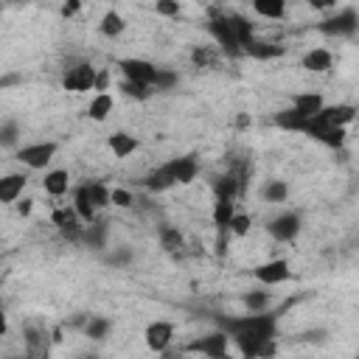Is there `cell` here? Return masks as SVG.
<instances>
[{
	"label": "cell",
	"instance_id": "8fae6325",
	"mask_svg": "<svg viewBox=\"0 0 359 359\" xmlns=\"http://www.w3.org/2000/svg\"><path fill=\"white\" fill-rule=\"evenodd\" d=\"M165 165H168V171H171V177H174V182H177V185H188V182H194V180H196V174H199V163H196V157H194V154L174 157V160H168Z\"/></svg>",
	"mask_w": 359,
	"mask_h": 359
},
{
	"label": "cell",
	"instance_id": "1f68e13d",
	"mask_svg": "<svg viewBox=\"0 0 359 359\" xmlns=\"http://www.w3.org/2000/svg\"><path fill=\"white\" fill-rule=\"evenodd\" d=\"M84 191H87V196H90V202H93L95 210H101V208L109 205V188L104 182H87Z\"/></svg>",
	"mask_w": 359,
	"mask_h": 359
},
{
	"label": "cell",
	"instance_id": "74e56055",
	"mask_svg": "<svg viewBox=\"0 0 359 359\" xmlns=\"http://www.w3.org/2000/svg\"><path fill=\"white\" fill-rule=\"evenodd\" d=\"M135 202V196L126 191V188H112L109 191V205H115V208H129Z\"/></svg>",
	"mask_w": 359,
	"mask_h": 359
},
{
	"label": "cell",
	"instance_id": "4dcf8cb0",
	"mask_svg": "<svg viewBox=\"0 0 359 359\" xmlns=\"http://www.w3.org/2000/svg\"><path fill=\"white\" fill-rule=\"evenodd\" d=\"M118 90H121L123 95L135 98V101H146V98H151V93H154L149 84H140V81H129V79H123V81L118 84Z\"/></svg>",
	"mask_w": 359,
	"mask_h": 359
},
{
	"label": "cell",
	"instance_id": "d4e9b609",
	"mask_svg": "<svg viewBox=\"0 0 359 359\" xmlns=\"http://www.w3.org/2000/svg\"><path fill=\"white\" fill-rule=\"evenodd\" d=\"M233 213H236V202L233 199H216V205H213V224H216V230H227Z\"/></svg>",
	"mask_w": 359,
	"mask_h": 359
},
{
	"label": "cell",
	"instance_id": "9c48e42d",
	"mask_svg": "<svg viewBox=\"0 0 359 359\" xmlns=\"http://www.w3.org/2000/svg\"><path fill=\"white\" fill-rule=\"evenodd\" d=\"M188 351L202 353V356H213V359H219V356H227V351H230V337H227L224 331H213V334H208V337L196 339V342H194Z\"/></svg>",
	"mask_w": 359,
	"mask_h": 359
},
{
	"label": "cell",
	"instance_id": "7bdbcfd3",
	"mask_svg": "<svg viewBox=\"0 0 359 359\" xmlns=\"http://www.w3.org/2000/svg\"><path fill=\"white\" fill-rule=\"evenodd\" d=\"M191 59H194V62H196V65H208V62H210V56H208V53H205V50H202V48H196V50H194V53H191Z\"/></svg>",
	"mask_w": 359,
	"mask_h": 359
},
{
	"label": "cell",
	"instance_id": "ffe728a7",
	"mask_svg": "<svg viewBox=\"0 0 359 359\" xmlns=\"http://www.w3.org/2000/svg\"><path fill=\"white\" fill-rule=\"evenodd\" d=\"M81 241L87 244V247H93V250H104L107 247V227L101 224V222H87V227L81 230Z\"/></svg>",
	"mask_w": 359,
	"mask_h": 359
},
{
	"label": "cell",
	"instance_id": "277c9868",
	"mask_svg": "<svg viewBox=\"0 0 359 359\" xmlns=\"http://www.w3.org/2000/svg\"><path fill=\"white\" fill-rule=\"evenodd\" d=\"M56 143L53 140H39V143H28L17 149V160L28 168H45L53 157H56Z\"/></svg>",
	"mask_w": 359,
	"mask_h": 359
},
{
	"label": "cell",
	"instance_id": "44dd1931",
	"mask_svg": "<svg viewBox=\"0 0 359 359\" xmlns=\"http://www.w3.org/2000/svg\"><path fill=\"white\" fill-rule=\"evenodd\" d=\"M109 112H112V95L109 93H95V98L87 107V118L101 123V121H107Z\"/></svg>",
	"mask_w": 359,
	"mask_h": 359
},
{
	"label": "cell",
	"instance_id": "e575fe53",
	"mask_svg": "<svg viewBox=\"0 0 359 359\" xmlns=\"http://www.w3.org/2000/svg\"><path fill=\"white\" fill-rule=\"evenodd\" d=\"M286 196H289V185L283 182V180H269L266 185H264V199L266 202H286Z\"/></svg>",
	"mask_w": 359,
	"mask_h": 359
},
{
	"label": "cell",
	"instance_id": "ba28073f",
	"mask_svg": "<svg viewBox=\"0 0 359 359\" xmlns=\"http://www.w3.org/2000/svg\"><path fill=\"white\" fill-rule=\"evenodd\" d=\"M208 31H210V36H213V39L222 45V50H227L230 56H238V53H241V45L236 42L233 28H230V22H227V14L213 17V20L208 22Z\"/></svg>",
	"mask_w": 359,
	"mask_h": 359
},
{
	"label": "cell",
	"instance_id": "ac0fdd59",
	"mask_svg": "<svg viewBox=\"0 0 359 359\" xmlns=\"http://www.w3.org/2000/svg\"><path fill=\"white\" fill-rule=\"evenodd\" d=\"M109 149H112V154L118 160H123V157H129L137 149V137L129 135V132H112L109 135Z\"/></svg>",
	"mask_w": 359,
	"mask_h": 359
},
{
	"label": "cell",
	"instance_id": "9a60e30c",
	"mask_svg": "<svg viewBox=\"0 0 359 359\" xmlns=\"http://www.w3.org/2000/svg\"><path fill=\"white\" fill-rule=\"evenodd\" d=\"M292 107H294L303 118H311V115H317V112L325 107V101H323L320 93H297V95L292 98Z\"/></svg>",
	"mask_w": 359,
	"mask_h": 359
},
{
	"label": "cell",
	"instance_id": "f6af8a7d",
	"mask_svg": "<svg viewBox=\"0 0 359 359\" xmlns=\"http://www.w3.org/2000/svg\"><path fill=\"white\" fill-rule=\"evenodd\" d=\"M311 8H317V11H323V8H331L334 6V0H306Z\"/></svg>",
	"mask_w": 359,
	"mask_h": 359
},
{
	"label": "cell",
	"instance_id": "d590c367",
	"mask_svg": "<svg viewBox=\"0 0 359 359\" xmlns=\"http://www.w3.org/2000/svg\"><path fill=\"white\" fill-rule=\"evenodd\" d=\"M244 306L247 311H266L269 309V292H261V289H252L244 294Z\"/></svg>",
	"mask_w": 359,
	"mask_h": 359
},
{
	"label": "cell",
	"instance_id": "e0dca14e",
	"mask_svg": "<svg viewBox=\"0 0 359 359\" xmlns=\"http://www.w3.org/2000/svg\"><path fill=\"white\" fill-rule=\"evenodd\" d=\"M42 188H45V194H50V196H62V194L70 188V174H67L65 168H53V171L45 174Z\"/></svg>",
	"mask_w": 359,
	"mask_h": 359
},
{
	"label": "cell",
	"instance_id": "b9f144b4",
	"mask_svg": "<svg viewBox=\"0 0 359 359\" xmlns=\"http://www.w3.org/2000/svg\"><path fill=\"white\" fill-rule=\"evenodd\" d=\"M79 8H81V0H67V3L62 6V17H73Z\"/></svg>",
	"mask_w": 359,
	"mask_h": 359
},
{
	"label": "cell",
	"instance_id": "8d00e7d4",
	"mask_svg": "<svg viewBox=\"0 0 359 359\" xmlns=\"http://www.w3.org/2000/svg\"><path fill=\"white\" fill-rule=\"evenodd\" d=\"M250 227H252V219H250L247 213H233V219H230V224H227V233H233V236H247Z\"/></svg>",
	"mask_w": 359,
	"mask_h": 359
},
{
	"label": "cell",
	"instance_id": "f35d334b",
	"mask_svg": "<svg viewBox=\"0 0 359 359\" xmlns=\"http://www.w3.org/2000/svg\"><path fill=\"white\" fill-rule=\"evenodd\" d=\"M154 11H157L160 17H177V14H180V3H177V0H157V3H154Z\"/></svg>",
	"mask_w": 359,
	"mask_h": 359
},
{
	"label": "cell",
	"instance_id": "ab89813d",
	"mask_svg": "<svg viewBox=\"0 0 359 359\" xmlns=\"http://www.w3.org/2000/svg\"><path fill=\"white\" fill-rule=\"evenodd\" d=\"M109 264H115V266H126L129 261H132V250H126V247H118L109 258H107Z\"/></svg>",
	"mask_w": 359,
	"mask_h": 359
},
{
	"label": "cell",
	"instance_id": "2e32d148",
	"mask_svg": "<svg viewBox=\"0 0 359 359\" xmlns=\"http://www.w3.org/2000/svg\"><path fill=\"white\" fill-rule=\"evenodd\" d=\"M331 65H334V56L325 48H314L303 56V67L309 73H325V70H331Z\"/></svg>",
	"mask_w": 359,
	"mask_h": 359
},
{
	"label": "cell",
	"instance_id": "f1b7e54d",
	"mask_svg": "<svg viewBox=\"0 0 359 359\" xmlns=\"http://www.w3.org/2000/svg\"><path fill=\"white\" fill-rule=\"evenodd\" d=\"M252 8H255L261 17L280 20V17L286 14V0H252Z\"/></svg>",
	"mask_w": 359,
	"mask_h": 359
},
{
	"label": "cell",
	"instance_id": "83f0119b",
	"mask_svg": "<svg viewBox=\"0 0 359 359\" xmlns=\"http://www.w3.org/2000/svg\"><path fill=\"white\" fill-rule=\"evenodd\" d=\"M213 194H216V199H236V194H238V177L236 174L219 177L213 182Z\"/></svg>",
	"mask_w": 359,
	"mask_h": 359
},
{
	"label": "cell",
	"instance_id": "d6986e66",
	"mask_svg": "<svg viewBox=\"0 0 359 359\" xmlns=\"http://www.w3.org/2000/svg\"><path fill=\"white\" fill-rule=\"evenodd\" d=\"M73 213L79 216V222H93L95 219V208H93V202H90V196H87V191H84V185H79L76 188V194H73Z\"/></svg>",
	"mask_w": 359,
	"mask_h": 359
},
{
	"label": "cell",
	"instance_id": "cb8c5ba5",
	"mask_svg": "<svg viewBox=\"0 0 359 359\" xmlns=\"http://www.w3.org/2000/svg\"><path fill=\"white\" fill-rule=\"evenodd\" d=\"M227 22H230V28H233L236 42L244 48V45L252 39V22H250V20H244L241 14H227Z\"/></svg>",
	"mask_w": 359,
	"mask_h": 359
},
{
	"label": "cell",
	"instance_id": "8992f818",
	"mask_svg": "<svg viewBox=\"0 0 359 359\" xmlns=\"http://www.w3.org/2000/svg\"><path fill=\"white\" fill-rule=\"evenodd\" d=\"M143 339H146L149 351H154V353H165L168 345H171V339H174V325H171L168 320H154V323L146 325Z\"/></svg>",
	"mask_w": 359,
	"mask_h": 359
},
{
	"label": "cell",
	"instance_id": "d6a6232c",
	"mask_svg": "<svg viewBox=\"0 0 359 359\" xmlns=\"http://www.w3.org/2000/svg\"><path fill=\"white\" fill-rule=\"evenodd\" d=\"M177 84H180V76H177L174 70L157 67V76H154V81H151V87H154L157 93H168V90H174Z\"/></svg>",
	"mask_w": 359,
	"mask_h": 359
},
{
	"label": "cell",
	"instance_id": "60d3db41",
	"mask_svg": "<svg viewBox=\"0 0 359 359\" xmlns=\"http://www.w3.org/2000/svg\"><path fill=\"white\" fill-rule=\"evenodd\" d=\"M107 87H109V73H107V70H98V73H95V84H93V90L107 93Z\"/></svg>",
	"mask_w": 359,
	"mask_h": 359
},
{
	"label": "cell",
	"instance_id": "bcb514c9",
	"mask_svg": "<svg viewBox=\"0 0 359 359\" xmlns=\"http://www.w3.org/2000/svg\"><path fill=\"white\" fill-rule=\"evenodd\" d=\"M8 331V323H6V314H3V309H0V337Z\"/></svg>",
	"mask_w": 359,
	"mask_h": 359
},
{
	"label": "cell",
	"instance_id": "f546056e",
	"mask_svg": "<svg viewBox=\"0 0 359 359\" xmlns=\"http://www.w3.org/2000/svg\"><path fill=\"white\" fill-rule=\"evenodd\" d=\"M20 123L17 121H3L0 123V149H17L20 143Z\"/></svg>",
	"mask_w": 359,
	"mask_h": 359
},
{
	"label": "cell",
	"instance_id": "5b68a950",
	"mask_svg": "<svg viewBox=\"0 0 359 359\" xmlns=\"http://www.w3.org/2000/svg\"><path fill=\"white\" fill-rule=\"evenodd\" d=\"M300 230H303V219H300V213H294V210H286V213L275 216V219L266 224V233H269L275 241H280V244L294 241V238L300 236Z\"/></svg>",
	"mask_w": 359,
	"mask_h": 359
},
{
	"label": "cell",
	"instance_id": "ee69618b",
	"mask_svg": "<svg viewBox=\"0 0 359 359\" xmlns=\"http://www.w3.org/2000/svg\"><path fill=\"white\" fill-rule=\"evenodd\" d=\"M31 208H34V202H31V199L17 202V213H20V216H28V213H31Z\"/></svg>",
	"mask_w": 359,
	"mask_h": 359
},
{
	"label": "cell",
	"instance_id": "4316f807",
	"mask_svg": "<svg viewBox=\"0 0 359 359\" xmlns=\"http://www.w3.org/2000/svg\"><path fill=\"white\" fill-rule=\"evenodd\" d=\"M109 328H112V320H109V317H101V314H93V317H87V323H84V334H87L90 339H104V337L109 334Z\"/></svg>",
	"mask_w": 359,
	"mask_h": 359
},
{
	"label": "cell",
	"instance_id": "7402d4cb",
	"mask_svg": "<svg viewBox=\"0 0 359 359\" xmlns=\"http://www.w3.org/2000/svg\"><path fill=\"white\" fill-rule=\"evenodd\" d=\"M306 121H309V118H303V115H300L294 107H289V109H280V112L275 115V123H278L280 129H286V132H303Z\"/></svg>",
	"mask_w": 359,
	"mask_h": 359
},
{
	"label": "cell",
	"instance_id": "603a6c76",
	"mask_svg": "<svg viewBox=\"0 0 359 359\" xmlns=\"http://www.w3.org/2000/svg\"><path fill=\"white\" fill-rule=\"evenodd\" d=\"M171 185H177V182H174V177H171V171H168L165 163H163L160 168H154V171L146 177V188H149V191H157V194H160V191H168Z\"/></svg>",
	"mask_w": 359,
	"mask_h": 359
},
{
	"label": "cell",
	"instance_id": "836d02e7",
	"mask_svg": "<svg viewBox=\"0 0 359 359\" xmlns=\"http://www.w3.org/2000/svg\"><path fill=\"white\" fill-rule=\"evenodd\" d=\"M182 244H185V238H182V233L177 227H160V247L165 252H177Z\"/></svg>",
	"mask_w": 359,
	"mask_h": 359
},
{
	"label": "cell",
	"instance_id": "30bf717a",
	"mask_svg": "<svg viewBox=\"0 0 359 359\" xmlns=\"http://www.w3.org/2000/svg\"><path fill=\"white\" fill-rule=\"evenodd\" d=\"M292 269H289V261L286 258H272L261 266H255V278L264 283V286H275V283H283L289 280Z\"/></svg>",
	"mask_w": 359,
	"mask_h": 359
},
{
	"label": "cell",
	"instance_id": "7a4b0ae2",
	"mask_svg": "<svg viewBox=\"0 0 359 359\" xmlns=\"http://www.w3.org/2000/svg\"><path fill=\"white\" fill-rule=\"evenodd\" d=\"M95 73H98L95 65H90V62H73L62 73V87L67 93H87L95 84Z\"/></svg>",
	"mask_w": 359,
	"mask_h": 359
},
{
	"label": "cell",
	"instance_id": "7c38bea8",
	"mask_svg": "<svg viewBox=\"0 0 359 359\" xmlns=\"http://www.w3.org/2000/svg\"><path fill=\"white\" fill-rule=\"evenodd\" d=\"M317 118L325 126H348L356 118V107L353 104H334V107H323L317 112Z\"/></svg>",
	"mask_w": 359,
	"mask_h": 359
},
{
	"label": "cell",
	"instance_id": "52a82bcc",
	"mask_svg": "<svg viewBox=\"0 0 359 359\" xmlns=\"http://www.w3.org/2000/svg\"><path fill=\"white\" fill-rule=\"evenodd\" d=\"M118 67H121L123 79L140 81V84H149V87H151V81H154V76H157V65H151L149 59H121ZM151 90H154V87H151Z\"/></svg>",
	"mask_w": 359,
	"mask_h": 359
},
{
	"label": "cell",
	"instance_id": "6da1fadb",
	"mask_svg": "<svg viewBox=\"0 0 359 359\" xmlns=\"http://www.w3.org/2000/svg\"><path fill=\"white\" fill-rule=\"evenodd\" d=\"M222 331L236 342V348L244 356H269L275 353V331H278V320L275 314H264V311H250L244 317H224L219 320Z\"/></svg>",
	"mask_w": 359,
	"mask_h": 359
},
{
	"label": "cell",
	"instance_id": "7dc6e473",
	"mask_svg": "<svg viewBox=\"0 0 359 359\" xmlns=\"http://www.w3.org/2000/svg\"><path fill=\"white\" fill-rule=\"evenodd\" d=\"M0 309H3V297H0Z\"/></svg>",
	"mask_w": 359,
	"mask_h": 359
},
{
	"label": "cell",
	"instance_id": "3957f363",
	"mask_svg": "<svg viewBox=\"0 0 359 359\" xmlns=\"http://www.w3.org/2000/svg\"><path fill=\"white\" fill-rule=\"evenodd\" d=\"M317 28H320L323 34H328V36H353L356 28H359V14H356L353 6H345V8H339L334 17L323 20Z\"/></svg>",
	"mask_w": 359,
	"mask_h": 359
},
{
	"label": "cell",
	"instance_id": "484cf974",
	"mask_svg": "<svg viewBox=\"0 0 359 359\" xmlns=\"http://www.w3.org/2000/svg\"><path fill=\"white\" fill-rule=\"evenodd\" d=\"M98 28H101L104 36H121V34L126 31V20H123L118 11H107V14L101 17Z\"/></svg>",
	"mask_w": 359,
	"mask_h": 359
},
{
	"label": "cell",
	"instance_id": "5bb4252c",
	"mask_svg": "<svg viewBox=\"0 0 359 359\" xmlns=\"http://www.w3.org/2000/svg\"><path fill=\"white\" fill-rule=\"evenodd\" d=\"M283 45H275V42H261V39H250L244 48H241V53H247V56H252V59H261V62H266V59H278V56H283Z\"/></svg>",
	"mask_w": 359,
	"mask_h": 359
},
{
	"label": "cell",
	"instance_id": "4fadbf2b",
	"mask_svg": "<svg viewBox=\"0 0 359 359\" xmlns=\"http://www.w3.org/2000/svg\"><path fill=\"white\" fill-rule=\"evenodd\" d=\"M25 182H28L25 174H6V177H0V205L17 202V199L22 196Z\"/></svg>",
	"mask_w": 359,
	"mask_h": 359
}]
</instances>
